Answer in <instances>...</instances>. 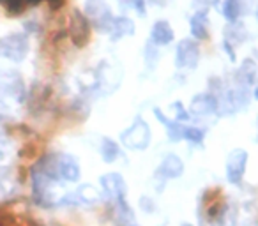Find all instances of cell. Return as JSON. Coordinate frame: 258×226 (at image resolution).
Returning <instances> with one entry per match:
<instances>
[{"label":"cell","instance_id":"6da1fadb","mask_svg":"<svg viewBox=\"0 0 258 226\" xmlns=\"http://www.w3.org/2000/svg\"><path fill=\"white\" fill-rule=\"evenodd\" d=\"M152 133L149 124L142 117H137L133 124L120 133V143L131 150H145L151 145Z\"/></svg>","mask_w":258,"mask_h":226},{"label":"cell","instance_id":"7a4b0ae2","mask_svg":"<svg viewBox=\"0 0 258 226\" xmlns=\"http://www.w3.org/2000/svg\"><path fill=\"white\" fill-rule=\"evenodd\" d=\"M29 53V39L25 34H9L0 37V57L22 62Z\"/></svg>","mask_w":258,"mask_h":226},{"label":"cell","instance_id":"3957f363","mask_svg":"<svg viewBox=\"0 0 258 226\" xmlns=\"http://www.w3.org/2000/svg\"><path fill=\"white\" fill-rule=\"evenodd\" d=\"M85 16L89 22L101 32H110L111 23H113V16H111L110 8L106 6L104 0H87L85 4Z\"/></svg>","mask_w":258,"mask_h":226},{"label":"cell","instance_id":"277c9868","mask_svg":"<svg viewBox=\"0 0 258 226\" xmlns=\"http://www.w3.org/2000/svg\"><path fill=\"white\" fill-rule=\"evenodd\" d=\"M247 106V87L230 89L218 99V111L221 115H232L235 111Z\"/></svg>","mask_w":258,"mask_h":226},{"label":"cell","instance_id":"5b68a950","mask_svg":"<svg viewBox=\"0 0 258 226\" xmlns=\"http://www.w3.org/2000/svg\"><path fill=\"white\" fill-rule=\"evenodd\" d=\"M200 62V46L195 39H182L175 48V65L179 69H195Z\"/></svg>","mask_w":258,"mask_h":226},{"label":"cell","instance_id":"8992f818","mask_svg":"<svg viewBox=\"0 0 258 226\" xmlns=\"http://www.w3.org/2000/svg\"><path fill=\"white\" fill-rule=\"evenodd\" d=\"M247 152L244 148H233L226 158V179L230 184H240L246 173Z\"/></svg>","mask_w":258,"mask_h":226},{"label":"cell","instance_id":"52a82bcc","mask_svg":"<svg viewBox=\"0 0 258 226\" xmlns=\"http://www.w3.org/2000/svg\"><path fill=\"white\" fill-rule=\"evenodd\" d=\"M69 36L76 46H85L90 39V22L83 13L78 9L71 13V22H69Z\"/></svg>","mask_w":258,"mask_h":226},{"label":"cell","instance_id":"ba28073f","mask_svg":"<svg viewBox=\"0 0 258 226\" xmlns=\"http://www.w3.org/2000/svg\"><path fill=\"white\" fill-rule=\"evenodd\" d=\"M189 115L195 117H211L218 113V97L212 94H197L189 103Z\"/></svg>","mask_w":258,"mask_h":226},{"label":"cell","instance_id":"9c48e42d","mask_svg":"<svg viewBox=\"0 0 258 226\" xmlns=\"http://www.w3.org/2000/svg\"><path fill=\"white\" fill-rule=\"evenodd\" d=\"M58 179L66 182H76L80 179V165L73 156L69 154H55Z\"/></svg>","mask_w":258,"mask_h":226},{"label":"cell","instance_id":"30bf717a","mask_svg":"<svg viewBox=\"0 0 258 226\" xmlns=\"http://www.w3.org/2000/svg\"><path fill=\"white\" fill-rule=\"evenodd\" d=\"M101 187H103V193L106 194L111 200H118V198H125V180L120 173H106V175H101L99 179Z\"/></svg>","mask_w":258,"mask_h":226},{"label":"cell","instance_id":"8fae6325","mask_svg":"<svg viewBox=\"0 0 258 226\" xmlns=\"http://www.w3.org/2000/svg\"><path fill=\"white\" fill-rule=\"evenodd\" d=\"M184 173V163L179 156L175 154H168L165 159L161 161V165L158 166V172H156V179H179Z\"/></svg>","mask_w":258,"mask_h":226},{"label":"cell","instance_id":"7c38bea8","mask_svg":"<svg viewBox=\"0 0 258 226\" xmlns=\"http://www.w3.org/2000/svg\"><path fill=\"white\" fill-rule=\"evenodd\" d=\"M99 200V193L92 186H80L75 193L62 198L60 205H94Z\"/></svg>","mask_w":258,"mask_h":226},{"label":"cell","instance_id":"4fadbf2b","mask_svg":"<svg viewBox=\"0 0 258 226\" xmlns=\"http://www.w3.org/2000/svg\"><path fill=\"white\" fill-rule=\"evenodd\" d=\"M154 115H156V119L159 120V122L165 126V129H166V134H168V138H170V141H173V143H177V141H180L182 140V134H184V126L180 122H177V120H172V119H168V117L163 113L159 108H154Z\"/></svg>","mask_w":258,"mask_h":226},{"label":"cell","instance_id":"5bb4252c","mask_svg":"<svg viewBox=\"0 0 258 226\" xmlns=\"http://www.w3.org/2000/svg\"><path fill=\"white\" fill-rule=\"evenodd\" d=\"M151 41L156 44V46H166L173 41V30L170 27L168 22L165 20H159V22L154 23L151 32Z\"/></svg>","mask_w":258,"mask_h":226},{"label":"cell","instance_id":"9a60e30c","mask_svg":"<svg viewBox=\"0 0 258 226\" xmlns=\"http://www.w3.org/2000/svg\"><path fill=\"white\" fill-rule=\"evenodd\" d=\"M191 34L195 39H207L209 36V22H207V9H200L195 13L189 20Z\"/></svg>","mask_w":258,"mask_h":226},{"label":"cell","instance_id":"2e32d148","mask_svg":"<svg viewBox=\"0 0 258 226\" xmlns=\"http://www.w3.org/2000/svg\"><path fill=\"white\" fill-rule=\"evenodd\" d=\"M108 34H110L111 41H118V39H122V37L135 34V23L129 18H125V16L113 18V23H111V29Z\"/></svg>","mask_w":258,"mask_h":226},{"label":"cell","instance_id":"e0dca14e","mask_svg":"<svg viewBox=\"0 0 258 226\" xmlns=\"http://www.w3.org/2000/svg\"><path fill=\"white\" fill-rule=\"evenodd\" d=\"M115 205H113V219L117 224L120 226H127L133 222L135 215H133V210L131 207L127 205L125 198H118V200H113Z\"/></svg>","mask_w":258,"mask_h":226},{"label":"cell","instance_id":"ac0fdd59","mask_svg":"<svg viewBox=\"0 0 258 226\" xmlns=\"http://www.w3.org/2000/svg\"><path fill=\"white\" fill-rule=\"evenodd\" d=\"M256 72H258V67L251 58L244 60L242 65H240V69L237 71V82H239V85H242V87L253 85L254 78H256Z\"/></svg>","mask_w":258,"mask_h":226},{"label":"cell","instance_id":"d6986e66","mask_svg":"<svg viewBox=\"0 0 258 226\" xmlns=\"http://www.w3.org/2000/svg\"><path fill=\"white\" fill-rule=\"evenodd\" d=\"M120 156V148H118L117 141H113L111 138H103L101 140V158L104 163H113Z\"/></svg>","mask_w":258,"mask_h":226},{"label":"cell","instance_id":"ffe728a7","mask_svg":"<svg viewBox=\"0 0 258 226\" xmlns=\"http://www.w3.org/2000/svg\"><path fill=\"white\" fill-rule=\"evenodd\" d=\"M240 11H242V4H240V0H223L221 13L230 23L237 22V18L240 16Z\"/></svg>","mask_w":258,"mask_h":226},{"label":"cell","instance_id":"44dd1931","mask_svg":"<svg viewBox=\"0 0 258 226\" xmlns=\"http://www.w3.org/2000/svg\"><path fill=\"white\" fill-rule=\"evenodd\" d=\"M244 39V27L239 23H230L225 29V43L226 44H240V41Z\"/></svg>","mask_w":258,"mask_h":226},{"label":"cell","instance_id":"7402d4cb","mask_svg":"<svg viewBox=\"0 0 258 226\" xmlns=\"http://www.w3.org/2000/svg\"><path fill=\"white\" fill-rule=\"evenodd\" d=\"M205 133L200 129V127H195V126H184V134H182V140H187L189 143L195 145H200L204 141Z\"/></svg>","mask_w":258,"mask_h":226},{"label":"cell","instance_id":"603a6c76","mask_svg":"<svg viewBox=\"0 0 258 226\" xmlns=\"http://www.w3.org/2000/svg\"><path fill=\"white\" fill-rule=\"evenodd\" d=\"M172 110H173V113H175V120L179 122V120H187L189 119V111L186 110V108L182 106V103L180 101H177V103H173L172 104Z\"/></svg>","mask_w":258,"mask_h":226},{"label":"cell","instance_id":"cb8c5ba5","mask_svg":"<svg viewBox=\"0 0 258 226\" xmlns=\"http://www.w3.org/2000/svg\"><path fill=\"white\" fill-rule=\"evenodd\" d=\"M129 8H133L140 16H145V8H147V0H131Z\"/></svg>","mask_w":258,"mask_h":226},{"label":"cell","instance_id":"d4e9b609","mask_svg":"<svg viewBox=\"0 0 258 226\" xmlns=\"http://www.w3.org/2000/svg\"><path fill=\"white\" fill-rule=\"evenodd\" d=\"M140 205H142V208H144V210H147V212H152V210H154V208H156L154 201H152L149 196H142Z\"/></svg>","mask_w":258,"mask_h":226},{"label":"cell","instance_id":"484cf974","mask_svg":"<svg viewBox=\"0 0 258 226\" xmlns=\"http://www.w3.org/2000/svg\"><path fill=\"white\" fill-rule=\"evenodd\" d=\"M48 2H50V8L55 9V11H57V9H60L62 6H64V0H48Z\"/></svg>","mask_w":258,"mask_h":226},{"label":"cell","instance_id":"4316f807","mask_svg":"<svg viewBox=\"0 0 258 226\" xmlns=\"http://www.w3.org/2000/svg\"><path fill=\"white\" fill-rule=\"evenodd\" d=\"M195 4H197L200 9H205V8H207V4H209V0H195Z\"/></svg>","mask_w":258,"mask_h":226},{"label":"cell","instance_id":"83f0119b","mask_svg":"<svg viewBox=\"0 0 258 226\" xmlns=\"http://www.w3.org/2000/svg\"><path fill=\"white\" fill-rule=\"evenodd\" d=\"M25 4H30V6H37L41 2V0H23Z\"/></svg>","mask_w":258,"mask_h":226},{"label":"cell","instance_id":"f1b7e54d","mask_svg":"<svg viewBox=\"0 0 258 226\" xmlns=\"http://www.w3.org/2000/svg\"><path fill=\"white\" fill-rule=\"evenodd\" d=\"M254 97H256V99H258V87H256V89H254Z\"/></svg>","mask_w":258,"mask_h":226},{"label":"cell","instance_id":"f546056e","mask_svg":"<svg viewBox=\"0 0 258 226\" xmlns=\"http://www.w3.org/2000/svg\"><path fill=\"white\" fill-rule=\"evenodd\" d=\"M254 18H256V22H258V8H256V13H254Z\"/></svg>","mask_w":258,"mask_h":226},{"label":"cell","instance_id":"4dcf8cb0","mask_svg":"<svg viewBox=\"0 0 258 226\" xmlns=\"http://www.w3.org/2000/svg\"><path fill=\"white\" fill-rule=\"evenodd\" d=\"M182 226H191V224H182Z\"/></svg>","mask_w":258,"mask_h":226},{"label":"cell","instance_id":"1f68e13d","mask_svg":"<svg viewBox=\"0 0 258 226\" xmlns=\"http://www.w3.org/2000/svg\"><path fill=\"white\" fill-rule=\"evenodd\" d=\"M0 158H2V152H0Z\"/></svg>","mask_w":258,"mask_h":226},{"label":"cell","instance_id":"d6a6232c","mask_svg":"<svg viewBox=\"0 0 258 226\" xmlns=\"http://www.w3.org/2000/svg\"><path fill=\"white\" fill-rule=\"evenodd\" d=\"M127 226H135V224H127Z\"/></svg>","mask_w":258,"mask_h":226}]
</instances>
